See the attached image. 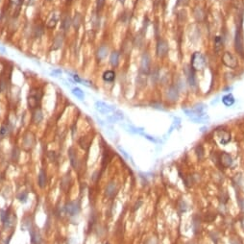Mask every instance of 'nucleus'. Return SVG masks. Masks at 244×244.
Wrapping results in <instances>:
<instances>
[{
    "label": "nucleus",
    "mask_w": 244,
    "mask_h": 244,
    "mask_svg": "<svg viewBox=\"0 0 244 244\" xmlns=\"http://www.w3.org/2000/svg\"><path fill=\"white\" fill-rule=\"evenodd\" d=\"M242 21L237 24L236 33H234V49L237 54L244 58V40L242 33Z\"/></svg>",
    "instance_id": "1"
},
{
    "label": "nucleus",
    "mask_w": 244,
    "mask_h": 244,
    "mask_svg": "<svg viewBox=\"0 0 244 244\" xmlns=\"http://www.w3.org/2000/svg\"><path fill=\"white\" fill-rule=\"evenodd\" d=\"M207 65V60L201 52H194L190 60V67L194 71L203 70Z\"/></svg>",
    "instance_id": "2"
},
{
    "label": "nucleus",
    "mask_w": 244,
    "mask_h": 244,
    "mask_svg": "<svg viewBox=\"0 0 244 244\" xmlns=\"http://www.w3.org/2000/svg\"><path fill=\"white\" fill-rule=\"evenodd\" d=\"M42 98V93L37 89H31L27 96V104L29 108H37Z\"/></svg>",
    "instance_id": "3"
},
{
    "label": "nucleus",
    "mask_w": 244,
    "mask_h": 244,
    "mask_svg": "<svg viewBox=\"0 0 244 244\" xmlns=\"http://www.w3.org/2000/svg\"><path fill=\"white\" fill-rule=\"evenodd\" d=\"M222 62H223L225 67H229L231 69H236L238 67L237 59L230 51H226L223 53V55H222Z\"/></svg>",
    "instance_id": "4"
},
{
    "label": "nucleus",
    "mask_w": 244,
    "mask_h": 244,
    "mask_svg": "<svg viewBox=\"0 0 244 244\" xmlns=\"http://www.w3.org/2000/svg\"><path fill=\"white\" fill-rule=\"evenodd\" d=\"M150 68H151V57L147 52H144L140 58L139 72L148 75L150 72Z\"/></svg>",
    "instance_id": "5"
},
{
    "label": "nucleus",
    "mask_w": 244,
    "mask_h": 244,
    "mask_svg": "<svg viewBox=\"0 0 244 244\" xmlns=\"http://www.w3.org/2000/svg\"><path fill=\"white\" fill-rule=\"evenodd\" d=\"M169 46L168 42L164 39H159L157 42V47H156V53L159 58H164L167 55Z\"/></svg>",
    "instance_id": "6"
},
{
    "label": "nucleus",
    "mask_w": 244,
    "mask_h": 244,
    "mask_svg": "<svg viewBox=\"0 0 244 244\" xmlns=\"http://www.w3.org/2000/svg\"><path fill=\"white\" fill-rule=\"evenodd\" d=\"M165 97H166L167 101H169L171 103L176 102L179 99V89L176 86H170L166 89Z\"/></svg>",
    "instance_id": "7"
},
{
    "label": "nucleus",
    "mask_w": 244,
    "mask_h": 244,
    "mask_svg": "<svg viewBox=\"0 0 244 244\" xmlns=\"http://www.w3.org/2000/svg\"><path fill=\"white\" fill-rule=\"evenodd\" d=\"M95 109H96V111L99 112L100 114H110L111 112H114L115 111L114 107H112V106H110L101 101L95 102Z\"/></svg>",
    "instance_id": "8"
},
{
    "label": "nucleus",
    "mask_w": 244,
    "mask_h": 244,
    "mask_svg": "<svg viewBox=\"0 0 244 244\" xmlns=\"http://www.w3.org/2000/svg\"><path fill=\"white\" fill-rule=\"evenodd\" d=\"M184 74L186 75L187 84H189L191 87H195L196 85H197L196 77H195V71L193 70L190 67H187V65L184 67Z\"/></svg>",
    "instance_id": "9"
},
{
    "label": "nucleus",
    "mask_w": 244,
    "mask_h": 244,
    "mask_svg": "<svg viewBox=\"0 0 244 244\" xmlns=\"http://www.w3.org/2000/svg\"><path fill=\"white\" fill-rule=\"evenodd\" d=\"M64 42V34L62 32H59L58 34H56V36L53 39V42H52V50H59L62 47Z\"/></svg>",
    "instance_id": "10"
},
{
    "label": "nucleus",
    "mask_w": 244,
    "mask_h": 244,
    "mask_svg": "<svg viewBox=\"0 0 244 244\" xmlns=\"http://www.w3.org/2000/svg\"><path fill=\"white\" fill-rule=\"evenodd\" d=\"M71 26H72V18L70 17V15H64L61 19V32H62L64 34L67 33Z\"/></svg>",
    "instance_id": "11"
},
{
    "label": "nucleus",
    "mask_w": 244,
    "mask_h": 244,
    "mask_svg": "<svg viewBox=\"0 0 244 244\" xmlns=\"http://www.w3.org/2000/svg\"><path fill=\"white\" fill-rule=\"evenodd\" d=\"M60 20V15L57 12H53L51 15H49L47 21H46V27L48 29H54L57 26V24Z\"/></svg>",
    "instance_id": "12"
},
{
    "label": "nucleus",
    "mask_w": 244,
    "mask_h": 244,
    "mask_svg": "<svg viewBox=\"0 0 244 244\" xmlns=\"http://www.w3.org/2000/svg\"><path fill=\"white\" fill-rule=\"evenodd\" d=\"M217 139L219 140V143L222 145H226L231 141V134L229 132L224 130L218 131L217 132Z\"/></svg>",
    "instance_id": "13"
},
{
    "label": "nucleus",
    "mask_w": 244,
    "mask_h": 244,
    "mask_svg": "<svg viewBox=\"0 0 244 244\" xmlns=\"http://www.w3.org/2000/svg\"><path fill=\"white\" fill-rule=\"evenodd\" d=\"M108 54H109V47L106 44H103L97 48V51H96V59H97V61L101 62L107 58Z\"/></svg>",
    "instance_id": "14"
},
{
    "label": "nucleus",
    "mask_w": 244,
    "mask_h": 244,
    "mask_svg": "<svg viewBox=\"0 0 244 244\" xmlns=\"http://www.w3.org/2000/svg\"><path fill=\"white\" fill-rule=\"evenodd\" d=\"M115 78H116V73L114 72V70L112 69L105 70L102 74V80L108 84L114 83L115 81Z\"/></svg>",
    "instance_id": "15"
},
{
    "label": "nucleus",
    "mask_w": 244,
    "mask_h": 244,
    "mask_svg": "<svg viewBox=\"0 0 244 244\" xmlns=\"http://www.w3.org/2000/svg\"><path fill=\"white\" fill-rule=\"evenodd\" d=\"M83 23V15L79 12H75L74 17H72V26L75 31H78L80 29L81 25Z\"/></svg>",
    "instance_id": "16"
},
{
    "label": "nucleus",
    "mask_w": 244,
    "mask_h": 244,
    "mask_svg": "<svg viewBox=\"0 0 244 244\" xmlns=\"http://www.w3.org/2000/svg\"><path fill=\"white\" fill-rule=\"evenodd\" d=\"M144 37H145V34L140 30L136 35V37H134V39L133 40V44L134 46H137V48H141L143 45V42H144Z\"/></svg>",
    "instance_id": "17"
},
{
    "label": "nucleus",
    "mask_w": 244,
    "mask_h": 244,
    "mask_svg": "<svg viewBox=\"0 0 244 244\" xmlns=\"http://www.w3.org/2000/svg\"><path fill=\"white\" fill-rule=\"evenodd\" d=\"M193 17L198 22H202L205 19V11L203 10L201 6H197V7L193 10Z\"/></svg>",
    "instance_id": "18"
},
{
    "label": "nucleus",
    "mask_w": 244,
    "mask_h": 244,
    "mask_svg": "<svg viewBox=\"0 0 244 244\" xmlns=\"http://www.w3.org/2000/svg\"><path fill=\"white\" fill-rule=\"evenodd\" d=\"M43 34H44V26L42 24H36L32 28V35L36 39H39Z\"/></svg>",
    "instance_id": "19"
},
{
    "label": "nucleus",
    "mask_w": 244,
    "mask_h": 244,
    "mask_svg": "<svg viewBox=\"0 0 244 244\" xmlns=\"http://www.w3.org/2000/svg\"><path fill=\"white\" fill-rule=\"evenodd\" d=\"M119 57L120 54L117 51H112L110 55V64L112 67H117L118 64H119Z\"/></svg>",
    "instance_id": "20"
},
{
    "label": "nucleus",
    "mask_w": 244,
    "mask_h": 244,
    "mask_svg": "<svg viewBox=\"0 0 244 244\" xmlns=\"http://www.w3.org/2000/svg\"><path fill=\"white\" fill-rule=\"evenodd\" d=\"M90 24L93 28V30L97 31L100 27V17L98 15V12H94L92 15V19H90Z\"/></svg>",
    "instance_id": "21"
},
{
    "label": "nucleus",
    "mask_w": 244,
    "mask_h": 244,
    "mask_svg": "<svg viewBox=\"0 0 244 244\" xmlns=\"http://www.w3.org/2000/svg\"><path fill=\"white\" fill-rule=\"evenodd\" d=\"M221 164H223L225 167L231 166L233 164L232 157H231L229 154H227V153H223V154L221 155Z\"/></svg>",
    "instance_id": "22"
},
{
    "label": "nucleus",
    "mask_w": 244,
    "mask_h": 244,
    "mask_svg": "<svg viewBox=\"0 0 244 244\" xmlns=\"http://www.w3.org/2000/svg\"><path fill=\"white\" fill-rule=\"evenodd\" d=\"M147 84V74L139 72L137 77V85L139 87H144Z\"/></svg>",
    "instance_id": "23"
},
{
    "label": "nucleus",
    "mask_w": 244,
    "mask_h": 244,
    "mask_svg": "<svg viewBox=\"0 0 244 244\" xmlns=\"http://www.w3.org/2000/svg\"><path fill=\"white\" fill-rule=\"evenodd\" d=\"M234 101H236L234 97L233 96V94H231V93L226 94L222 97V103H223L226 107H231V106H233L234 104Z\"/></svg>",
    "instance_id": "24"
},
{
    "label": "nucleus",
    "mask_w": 244,
    "mask_h": 244,
    "mask_svg": "<svg viewBox=\"0 0 244 244\" xmlns=\"http://www.w3.org/2000/svg\"><path fill=\"white\" fill-rule=\"evenodd\" d=\"M71 93L79 100L85 99V93H84V92L80 89V87H73V89H71Z\"/></svg>",
    "instance_id": "25"
},
{
    "label": "nucleus",
    "mask_w": 244,
    "mask_h": 244,
    "mask_svg": "<svg viewBox=\"0 0 244 244\" xmlns=\"http://www.w3.org/2000/svg\"><path fill=\"white\" fill-rule=\"evenodd\" d=\"M223 47V37H215V40H214V48H215V51L216 52H219L220 50Z\"/></svg>",
    "instance_id": "26"
},
{
    "label": "nucleus",
    "mask_w": 244,
    "mask_h": 244,
    "mask_svg": "<svg viewBox=\"0 0 244 244\" xmlns=\"http://www.w3.org/2000/svg\"><path fill=\"white\" fill-rule=\"evenodd\" d=\"M67 211L68 214H70L71 215H74L77 214L78 211H79V207L76 205V203H70L69 205H67Z\"/></svg>",
    "instance_id": "27"
},
{
    "label": "nucleus",
    "mask_w": 244,
    "mask_h": 244,
    "mask_svg": "<svg viewBox=\"0 0 244 244\" xmlns=\"http://www.w3.org/2000/svg\"><path fill=\"white\" fill-rule=\"evenodd\" d=\"M150 78H151V82L153 84H157L158 81L159 80V69H157V68L153 69L151 71V76H150Z\"/></svg>",
    "instance_id": "28"
},
{
    "label": "nucleus",
    "mask_w": 244,
    "mask_h": 244,
    "mask_svg": "<svg viewBox=\"0 0 244 244\" xmlns=\"http://www.w3.org/2000/svg\"><path fill=\"white\" fill-rule=\"evenodd\" d=\"M42 120V112L40 110H37L35 112H34L33 121L35 122V123H40Z\"/></svg>",
    "instance_id": "29"
},
{
    "label": "nucleus",
    "mask_w": 244,
    "mask_h": 244,
    "mask_svg": "<svg viewBox=\"0 0 244 244\" xmlns=\"http://www.w3.org/2000/svg\"><path fill=\"white\" fill-rule=\"evenodd\" d=\"M121 50L124 52V54H131V44H130V42H128V40H125L123 45H122Z\"/></svg>",
    "instance_id": "30"
},
{
    "label": "nucleus",
    "mask_w": 244,
    "mask_h": 244,
    "mask_svg": "<svg viewBox=\"0 0 244 244\" xmlns=\"http://www.w3.org/2000/svg\"><path fill=\"white\" fill-rule=\"evenodd\" d=\"M177 17H178V19H179L180 22H183V21H184V20H186V11L184 10V9L180 10L179 12H178Z\"/></svg>",
    "instance_id": "31"
},
{
    "label": "nucleus",
    "mask_w": 244,
    "mask_h": 244,
    "mask_svg": "<svg viewBox=\"0 0 244 244\" xmlns=\"http://www.w3.org/2000/svg\"><path fill=\"white\" fill-rule=\"evenodd\" d=\"M6 89H7V80L3 76H1L0 77V92H5Z\"/></svg>",
    "instance_id": "32"
},
{
    "label": "nucleus",
    "mask_w": 244,
    "mask_h": 244,
    "mask_svg": "<svg viewBox=\"0 0 244 244\" xmlns=\"http://www.w3.org/2000/svg\"><path fill=\"white\" fill-rule=\"evenodd\" d=\"M106 0H96V12H100L104 8Z\"/></svg>",
    "instance_id": "33"
},
{
    "label": "nucleus",
    "mask_w": 244,
    "mask_h": 244,
    "mask_svg": "<svg viewBox=\"0 0 244 244\" xmlns=\"http://www.w3.org/2000/svg\"><path fill=\"white\" fill-rule=\"evenodd\" d=\"M10 1V4L15 8H19L21 5L23 4L24 0H9Z\"/></svg>",
    "instance_id": "34"
},
{
    "label": "nucleus",
    "mask_w": 244,
    "mask_h": 244,
    "mask_svg": "<svg viewBox=\"0 0 244 244\" xmlns=\"http://www.w3.org/2000/svg\"><path fill=\"white\" fill-rule=\"evenodd\" d=\"M189 0H177L176 6H181V7H186L189 5Z\"/></svg>",
    "instance_id": "35"
},
{
    "label": "nucleus",
    "mask_w": 244,
    "mask_h": 244,
    "mask_svg": "<svg viewBox=\"0 0 244 244\" xmlns=\"http://www.w3.org/2000/svg\"><path fill=\"white\" fill-rule=\"evenodd\" d=\"M62 73V71L61 69H53V71L50 74H51V76L53 77H58L59 75H61Z\"/></svg>",
    "instance_id": "36"
},
{
    "label": "nucleus",
    "mask_w": 244,
    "mask_h": 244,
    "mask_svg": "<svg viewBox=\"0 0 244 244\" xmlns=\"http://www.w3.org/2000/svg\"><path fill=\"white\" fill-rule=\"evenodd\" d=\"M8 134V127L7 126H1V129H0V134L1 136H5V134Z\"/></svg>",
    "instance_id": "37"
},
{
    "label": "nucleus",
    "mask_w": 244,
    "mask_h": 244,
    "mask_svg": "<svg viewBox=\"0 0 244 244\" xmlns=\"http://www.w3.org/2000/svg\"><path fill=\"white\" fill-rule=\"evenodd\" d=\"M44 175H43V172L40 174V186H43L45 184V179H44Z\"/></svg>",
    "instance_id": "38"
},
{
    "label": "nucleus",
    "mask_w": 244,
    "mask_h": 244,
    "mask_svg": "<svg viewBox=\"0 0 244 244\" xmlns=\"http://www.w3.org/2000/svg\"><path fill=\"white\" fill-rule=\"evenodd\" d=\"M196 152H197V155H198V157H199V158H202L203 152H204V151H203V147L199 145V146L196 148Z\"/></svg>",
    "instance_id": "39"
},
{
    "label": "nucleus",
    "mask_w": 244,
    "mask_h": 244,
    "mask_svg": "<svg viewBox=\"0 0 244 244\" xmlns=\"http://www.w3.org/2000/svg\"><path fill=\"white\" fill-rule=\"evenodd\" d=\"M34 1H35V0H26V5H27V6L32 5L33 3H34Z\"/></svg>",
    "instance_id": "40"
},
{
    "label": "nucleus",
    "mask_w": 244,
    "mask_h": 244,
    "mask_svg": "<svg viewBox=\"0 0 244 244\" xmlns=\"http://www.w3.org/2000/svg\"><path fill=\"white\" fill-rule=\"evenodd\" d=\"M0 51H1L2 53H6V49L4 47H2L1 45H0Z\"/></svg>",
    "instance_id": "41"
},
{
    "label": "nucleus",
    "mask_w": 244,
    "mask_h": 244,
    "mask_svg": "<svg viewBox=\"0 0 244 244\" xmlns=\"http://www.w3.org/2000/svg\"><path fill=\"white\" fill-rule=\"evenodd\" d=\"M73 0H65V2H67V4H69V3L72 2Z\"/></svg>",
    "instance_id": "42"
},
{
    "label": "nucleus",
    "mask_w": 244,
    "mask_h": 244,
    "mask_svg": "<svg viewBox=\"0 0 244 244\" xmlns=\"http://www.w3.org/2000/svg\"><path fill=\"white\" fill-rule=\"evenodd\" d=\"M119 2H120V3H122V4H123V3L125 2V0H119Z\"/></svg>",
    "instance_id": "43"
},
{
    "label": "nucleus",
    "mask_w": 244,
    "mask_h": 244,
    "mask_svg": "<svg viewBox=\"0 0 244 244\" xmlns=\"http://www.w3.org/2000/svg\"><path fill=\"white\" fill-rule=\"evenodd\" d=\"M46 1H48V2H51V1H52V0H46Z\"/></svg>",
    "instance_id": "44"
}]
</instances>
